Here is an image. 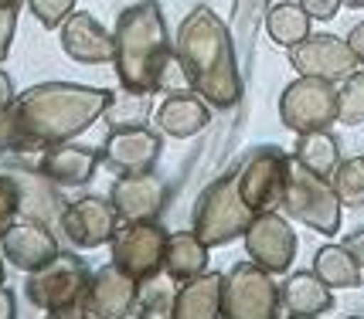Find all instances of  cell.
<instances>
[{
  "mask_svg": "<svg viewBox=\"0 0 364 319\" xmlns=\"http://www.w3.org/2000/svg\"><path fill=\"white\" fill-rule=\"evenodd\" d=\"M17 11H21V7H0V62L11 55V45H14Z\"/></svg>",
  "mask_w": 364,
  "mask_h": 319,
  "instance_id": "33",
  "label": "cell"
},
{
  "mask_svg": "<svg viewBox=\"0 0 364 319\" xmlns=\"http://www.w3.org/2000/svg\"><path fill=\"white\" fill-rule=\"evenodd\" d=\"M208 123H211V106L198 92H174L154 112V126L174 140H191V136L205 133Z\"/></svg>",
  "mask_w": 364,
  "mask_h": 319,
  "instance_id": "21",
  "label": "cell"
},
{
  "mask_svg": "<svg viewBox=\"0 0 364 319\" xmlns=\"http://www.w3.org/2000/svg\"><path fill=\"white\" fill-rule=\"evenodd\" d=\"M337 123L344 126H361L364 123V68L350 72L344 85L337 89Z\"/></svg>",
  "mask_w": 364,
  "mask_h": 319,
  "instance_id": "30",
  "label": "cell"
},
{
  "mask_svg": "<svg viewBox=\"0 0 364 319\" xmlns=\"http://www.w3.org/2000/svg\"><path fill=\"white\" fill-rule=\"evenodd\" d=\"M89 279L92 272L85 269L79 255L58 252L48 265L28 275L24 282V296L31 299L34 309H41L45 316L68 319V316H85V292H89Z\"/></svg>",
  "mask_w": 364,
  "mask_h": 319,
  "instance_id": "4",
  "label": "cell"
},
{
  "mask_svg": "<svg viewBox=\"0 0 364 319\" xmlns=\"http://www.w3.org/2000/svg\"><path fill=\"white\" fill-rule=\"evenodd\" d=\"M225 303V275L201 272L174 292V319H218Z\"/></svg>",
  "mask_w": 364,
  "mask_h": 319,
  "instance_id": "23",
  "label": "cell"
},
{
  "mask_svg": "<svg viewBox=\"0 0 364 319\" xmlns=\"http://www.w3.org/2000/svg\"><path fill=\"white\" fill-rule=\"evenodd\" d=\"M116 79L127 96H150L164 89L171 68V34L157 0H140L116 17Z\"/></svg>",
  "mask_w": 364,
  "mask_h": 319,
  "instance_id": "3",
  "label": "cell"
},
{
  "mask_svg": "<svg viewBox=\"0 0 364 319\" xmlns=\"http://www.w3.org/2000/svg\"><path fill=\"white\" fill-rule=\"evenodd\" d=\"M208 248L194 231H167V248H164V275L174 282H188L208 269Z\"/></svg>",
  "mask_w": 364,
  "mask_h": 319,
  "instance_id": "24",
  "label": "cell"
},
{
  "mask_svg": "<svg viewBox=\"0 0 364 319\" xmlns=\"http://www.w3.org/2000/svg\"><path fill=\"white\" fill-rule=\"evenodd\" d=\"M109 201L119 221H160L167 208V184L154 170L119 177L109 187Z\"/></svg>",
  "mask_w": 364,
  "mask_h": 319,
  "instance_id": "17",
  "label": "cell"
},
{
  "mask_svg": "<svg viewBox=\"0 0 364 319\" xmlns=\"http://www.w3.org/2000/svg\"><path fill=\"white\" fill-rule=\"evenodd\" d=\"M174 282V279H171ZM167 279H164V272L160 275H154V279H146V282H140V296H136V316H174V292L177 289L171 286Z\"/></svg>",
  "mask_w": 364,
  "mask_h": 319,
  "instance_id": "29",
  "label": "cell"
},
{
  "mask_svg": "<svg viewBox=\"0 0 364 319\" xmlns=\"http://www.w3.org/2000/svg\"><path fill=\"white\" fill-rule=\"evenodd\" d=\"M160 153H164V133L154 126H143V123L112 126V133L106 136V143L99 150L102 163L119 177L154 170Z\"/></svg>",
  "mask_w": 364,
  "mask_h": 319,
  "instance_id": "11",
  "label": "cell"
},
{
  "mask_svg": "<svg viewBox=\"0 0 364 319\" xmlns=\"http://www.w3.org/2000/svg\"><path fill=\"white\" fill-rule=\"evenodd\" d=\"M136 296H140V282L129 279L127 272L116 265H102L92 272L89 279V292H85V316L92 319H127L136 316Z\"/></svg>",
  "mask_w": 364,
  "mask_h": 319,
  "instance_id": "15",
  "label": "cell"
},
{
  "mask_svg": "<svg viewBox=\"0 0 364 319\" xmlns=\"http://www.w3.org/2000/svg\"><path fill=\"white\" fill-rule=\"evenodd\" d=\"M286 51H289V65L300 75H314V79L344 82L358 68L348 38H337V34H306L300 45Z\"/></svg>",
  "mask_w": 364,
  "mask_h": 319,
  "instance_id": "13",
  "label": "cell"
},
{
  "mask_svg": "<svg viewBox=\"0 0 364 319\" xmlns=\"http://www.w3.org/2000/svg\"><path fill=\"white\" fill-rule=\"evenodd\" d=\"M58 252H62V245L55 238V228H48L41 221H28V218H17L0 241L4 262H11L17 272H28V275L48 265Z\"/></svg>",
  "mask_w": 364,
  "mask_h": 319,
  "instance_id": "16",
  "label": "cell"
},
{
  "mask_svg": "<svg viewBox=\"0 0 364 319\" xmlns=\"http://www.w3.org/2000/svg\"><path fill=\"white\" fill-rule=\"evenodd\" d=\"M279 123L296 136L314 129H331L337 123V85L314 75L289 82L279 96Z\"/></svg>",
  "mask_w": 364,
  "mask_h": 319,
  "instance_id": "9",
  "label": "cell"
},
{
  "mask_svg": "<svg viewBox=\"0 0 364 319\" xmlns=\"http://www.w3.org/2000/svg\"><path fill=\"white\" fill-rule=\"evenodd\" d=\"M21 218V194H17L14 177L0 170V241L11 231V224Z\"/></svg>",
  "mask_w": 364,
  "mask_h": 319,
  "instance_id": "31",
  "label": "cell"
},
{
  "mask_svg": "<svg viewBox=\"0 0 364 319\" xmlns=\"http://www.w3.org/2000/svg\"><path fill=\"white\" fill-rule=\"evenodd\" d=\"M242 238H245V255L252 258V262H259L272 275L289 272L293 258H296V231L289 228V221H286L279 211L255 214Z\"/></svg>",
  "mask_w": 364,
  "mask_h": 319,
  "instance_id": "12",
  "label": "cell"
},
{
  "mask_svg": "<svg viewBox=\"0 0 364 319\" xmlns=\"http://www.w3.org/2000/svg\"><path fill=\"white\" fill-rule=\"evenodd\" d=\"M14 99H17V92H14V82H11V75L0 68V112H7L11 106H14Z\"/></svg>",
  "mask_w": 364,
  "mask_h": 319,
  "instance_id": "37",
  "label": "cell"
},
{
  "mask_svg": "<svg viewBox=\"0 0 364 319\" xmlns=\"http://www.w3.org/2000/svg\"><path fill=\"white\" fill-rule=\"evenodd\" d=\"M310 24H314V17L300 7V0L296 4H276L266 14V34H269L272 45H279V48L300 45L303 38L310 34Z\"/></svg>",
  "mask_w": 364,
  "mask_h": 319,
  "instance_id": "27",
  "label": "cell"
},
{
  "mask_svg": "<svg viewBox=\"0 0 364 319\" xmlns=\"http://www.w3.org/2000/svg\"><path fill=\"white\" fill-rule=\"evenodd\" d=\"M286 170H289V157L279 146H259L238 167V194L242 201L255 211H279L286 194Z\"/></svg>",
  "mask_w": 364,
  "mask_h": 319,
  "instance_id": "10",
  "label": "cell"
},
{
  "mask_svg": "<svg viewBox=\"0 0 364 319\" xmlns=\"http://www.w3.org/2000/svg\"><path fill=\"white\" fill-rule=\"evenodd\" d=\"M279 309V286L272 282V272L259 262H238L225 275V319H276Z\"/></svg>",
  "mask_w": 364,
  "mask_h": 319,
  "instance_id": "8",
  "label": "cell"
},
{
  "mask_svg": "<svg viewBox=\"0 0 364 319\" xmlns=\"http://www.w3.org/2000/svg\"><path fill=\"white\" fill-rule=\"evenodd\" d=\"M344 248H348L350 255H354V262L364 269V228H354L350 235H344V241H341Z\"/></svg>",
  "mask_w": 364,
  "mask_h": 319,
  "instance_id": "36",
  "label": "cell"
},
{
  "mask_svg": "<svg viewBox=\"0 0 364 319\" xmlns=\"http://www.w3.org/2000/svg\"><path fill=\"white\" fill-rule=\"evenodd\" d=\"M7 153H17V129L11 119V109L0 112V157H7Z\"/></svg>",
  "mask_w": 364,
  "mask_h": 319,
  "instance_id": "35",
  "label": "cell"
},
{
  "mask_svg": "<svg viewBox=\"0 0 364 319\" xmlns=\"http://www.w3.org/2000/svg\"><path fill=\"white\" fill-rule=\"evenodd\" d=\"M331 184L344 208L361 211L364 208V157L341 160L337 170L331 174Z\"/></svg>",
  "mask_w": 364,
  "mask_h": 319,
  "instance_id": "28",
  "label": "cell"
},
{
  "mask_svg": "<svg viewBox=\"0 0 364 319\" xmlns=\"http://www.w3.org/2000/svg\"><path fill=\"white\" fill-rule=\"evenodd\" d=\"M62 51L75 65H112L116 58V38H112L89 11H72L58 28Z\"/></svg>",
  "mask_w": 364,
  "mask_h": 319,
  "instance_id": "18",
  "label": "cell"
},
{
  "mask_svg": "<svg viewBox=\"0 0 364 319\" xmlns=\"http://www.w3.org/2000/svg\"><path fill=\"white\" fill-rule=\"evenodd\" d=\"M7 174L14 177L17 194H21V218L41 221L48 228H62V211L68 201H62L55 180H48L38 167H24V163L7 167Z\"/></svg>",
  "mask_w": 364,
  "mask_h": 319,
  "instance_id": "19",
  "label": "cell"
},
{
  "mask_svg": "<svg viewBox=\"0 0 364 319\" xmlns=\"http://www.w3.org/2000/svg\"><path fill=\"white\" fill-rule=\"evenodd\" d=\"M289 221H300L303 228L317 231V235H337L341 231V197L333 191L331 177H320L306 170L300 160L289 157V170H286V194L283 208Z\"/></svg>",
  "mask_w": 364,
  "mask_h": 319,
  "instance_id": "6",
  "label": "cell"
},
{
  "mask_svg": "<svg viewBox=\"0 0 364 319\" xmlns=\"http://www.w3.org/2000/svg\"><path fill=\"white\" fill-rule=\"evenodd\" d=\"M293 160H300L306 170L320 177H331L341 163V143L331 129H314V133H300V140L293 146Z\"/></svg>",
  "mask_w": 364,
  "mask_h": 319,
  "instance_id": "25",
  "label": "cell"
},
{
  "mask_svg": "<svg viewBox=\"0 0 364 319\" xmlns=\"http://www.w3.org/2000/svg\"><path fill=\"white\" fill-rule=\"evenodd\" d=\"M344 7H354V11H364V0H341Z\"/></svg>",
  "mask_w": 364,
  "mask_h": 319,
  "instance_id": "40",
  "label": "cell"
},
{
  "mask_svg": "<svg viewBox=\"0 0 364 319\" xmlns=\"http://www.w3.org/2000/svg\"><path fill=\"white\" fill-rule=\"evenodd\" d=\"M0 282H4V255H0Z\"/></svg>",
  "mask_w": 364,
  "mask_h": 319,
  "instance_id": "42",
  "label": "cell"
},
{
  "mask_svg": "<svg viewBox=\"0 0 364 319\" xmlns=\"http://www.w3.org/2000/svg\"><path fill=\"white\" fill-rule=\"evenodd\" d=\"M24 0H0V7H21Z\"/></svg>",
  "mask_w": 364,
  "mask_h": 319,
  "instance_id": "41",
  "label": "cell"
},
{
  "mask_svg": "<svg viewBox=\"0 0 364 319\" xmlns=\"http://www.w3.org/2000/svg\"><path fill=\"white\" fill-rule=\"evenodd\" d=\"M28 7H31V14L38 17L41 28L55 31V28H62L65 17L75 11V0H28Z\"/></svg>",
  "mask_w": 364,
  "mask_h": 319,
  "instance_id": "32",
  "label": "cell"
},
{
  "mask_svg": "<svg viewBox=\"0 0 364 319\" xmlns=\"http://www.w3.org/2000/svg\"><path fill=\"white\" fill-rule=\"evenodd\" d=\"M102 163L95 146H75V143H58L41 150L38 157V170L55 180L58 187H85L95 177V167Z\"/></svg>",
  "mask_w": 364,
  "mask_h": 319,
  "instance_id": "20",
  "label": "cell"
},
{
  "mask_svg": "<svg viewBox=\"0 0 364 319\" xmlns=\"http://www.w3.org/2000/svg\"><path fill=\"white\" fill-rule=\"evenodd\" d=\"M116 224H119V214L112 208V201L99 197V194H85L79 201H68L62 211V235L75 248L109 245Z\"/></svg>",
  "mask_w": 364,
  "mask_h": 319,
  "instance_id": "14",
  "label": "cell"
},
{
  "mask_svg": "<svg viewBox=\"0 0 364 319\" xmlns=\"http://www.w3.org/2000/svg\"><path fill=\"white\" fill-rule=\"evenodd\" d=\"M116 102L109 89L79 85V82H41L17 92L11 119L17 129V153H41L48 146L72 143L102 119Z\"/></svg>",
  "mask_w": 364,
  "mask_h": 319,
  "instance_id": "1",
  "label": "cell"
},
{
  "mask_svg": "<svg viewBox=\"0 0 364 319\" xmlns=\"http://www.w3.org/2000/svg\"><path fill=\"white\" fill-rule=\"evenodd\" d=\"M164 248L167 228L160 221H119L109 238L112 265L136 282H146L164 272Z\"/></svg>",
  "mask_w": 364,
  "mask_h": 319,
  "instance_id": "7",
  "label": "cell"
},
{
  "mask_svg": "<svg viewBox=\"0 0 364 319\" xmlns=\"http://www.w3.org/2000/svg\"><path fill=\"white\" fill-rule=\"evenodd\" d=\"M314 272H317L331 289H358L364 282L361 279L364 269L354 262V255H350L344 245H323V248H317Z\"/></svg>",
  "mask_w": 364,
  "mask_h": 319,
  "instance_id": "26",
  "label": "cell"
},
{
  "mask_svg": "<svg viewBox=\"0 0 364 319\" xmlns=\"http://www.w3.org/2000/svg\"><path fill=\"white\" fill-rule=\"evenodd\" d=\"M300 7L314 21H333L337 11H341V0H300Z\"/></svg>",
  "mask_w": 364,
  "mask_h": 319,
  "instance_id": "34",
  "label": "cell"
},
{
  "mask_svg": "<svg viewBox=\"0 0 364 319\" xmlns=\"http://www.w3.org/2000/svg\"><path fill=\"white\" fill-rule=\"evenodd\" d=\"M279 309L293 319H317L333 309V289L317 272H293L279 286Z\"/></svg>",
  "mask_w": 364,
  "mask_h": 319,
  "instance_id": "22",
  "label": "cell"
},
{
  "mask_svg": "<svg viewBox=\"0 0 364 319\" xmlns=\"http://www.w3.org/2000/svg\"><path fill=\"white\" fill-rule=\"evenodd\" d=\"M255 211L242 201L238 194V167L211 180L198 204H194V218H191V231L205 241L208 248H222L228 241L245 235V228L252 224Z\"/></svg>",
  "mask_w": 364,
  "mask_h": 319,
  "instance_id": "5",
  "label": "cell"
},
{
  "mask_svg": "<svg viewBox=\"0 0 364 319\" xmlns=\"http://www.w3.org/2000/svg\"><path fill=\"white\" fill-rule=\"evenodd\" d=\"M348 45H350V51H354V58H358V65H364V21H361V24H354V28H350Z\"/></svg>",
  "mask_w": 364,
  "mask_h": 319,
  "instance_id": "39",
  "label": "cell"
},
{
  "mask_svg": "<svg viewBox=\"0 0 364 319\" xmlns=\"http://www.w3.org/2000/svg\"><path fill=\"white\" fill-rule=\"evenodd\" d=\"M174 58L188 79L191 92L205 99L211 109H232L242 99V68L235 41L222 17L208 4H198L177 28Z\"/></svg>",
  "mask_w": 364,
  "mask_h": 319,
  "instance_id": "2",
  "label": "cell"
},
{
  "mask_svg": "<svg viewBox=\"0 0 364 319\" xmlns=\"http://www.w3.org/2000/svg\"><path fill=\"white\" fill-rule=\"evenodd\" d=\"M17 316V303H14V289L0 282V319H14Z\"/></svg>",
  "mask_w": 364,
  "mask_h": 319,
  "instance_id": "38",
  "label": "cell"
}]
</instances>
